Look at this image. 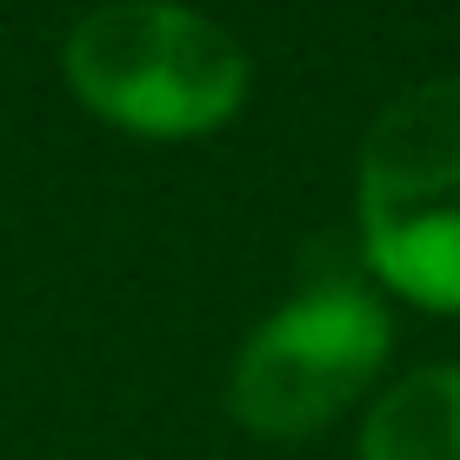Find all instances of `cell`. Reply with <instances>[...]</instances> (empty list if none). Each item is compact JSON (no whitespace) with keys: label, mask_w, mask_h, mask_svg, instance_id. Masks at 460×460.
<instances>
[{"label":"cell","mask_w":460,"mask_h":460,"mask_svg":"<svg viewBox=\"0 0 460 460\" xmlns=\"http://www.w3.org/2000/svg\"><path fill=\"white\" fill-rule=\"evenodd\" d=\"M74 101L140 140H200L253 93L247 47L181 0H107L60 47Z\"/></svg>","instance_id":"1"},{"label":"cell","mask_w":460,"mask_h":460,"mask_svg":"<svg viewBox=\"0 0 460 460\" xmlns=\"http://www.w3.org/2000/svg\"><path fill=\"white\" fill-rule=\"evenodd\" d=\"M360 261L387 294L460 314V74L394 93L354 161Z\"/></svg>","instance_id":"2"},{"label":"cell","mask_w":460,"mask_h":460,"mask_svg":"<svg viewBox=\"0 0 460 460\" xmlns=\"http://www.w3.org/2000/svg\"><path fill=\"white\" fill-rule=\"evenodd\" d=\"M394 321L360 280H307L241 341L227 414L261 440H307L380 380Z\"/></svg>","instance_id":"3"},{"label":"cell","mask_w":460,"mask_h":460,"mask_svg":"<svg viewBox=\"0 0 460 460\" xmlns=\"http://www.w3.org/2000/svg\"><path fill=\"white\" fill-rule=\"evenodd\" d=\"M360 460H460V360L394 380L360 420Z\"/></svg>","instance_id":"4"}]
</instances>
